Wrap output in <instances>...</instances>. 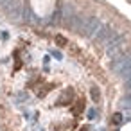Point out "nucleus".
<instances>
[{
    "label": "nucleus",
    "instance_id": "nucleus-1",
    "mask_svg": "<svg viewBox=\"0 0 131 131\" xmlns=\"http://www.w3.org/2000/svg\"><path fill=\"white\" fill-rule=\"evenodd\" d=\"M70 99H72V90L68 88V90H65V92H63V95L59 97V101H61L63 104H68V102H70Z\"/></svg>",
    "mask_w": 131,
    "mask_h": 131
},
{
    "label": "nucleus",
    "instance_id": "nucleus-2",
    "mask_svg": "<svg viewBox=\"0 0 131 131\" xmlns=\"http://www.w3.org/2000/svg\"><path fill=\"white\" fill-rule=\"evenodd\" d=\"M83 110H84V101H83V99H79V101H77V104H75V106L72 108V111H74L75 115H79V113H81Z\"/></svg>",
    "mask_w": 131,
    "mask_h": 131
},
{
    "label": "nucleus",
    "instance_id": "nucleus-3",
    "mask_svg": "<svg viewBox=\"0 0 131 131\" xmlns=\"http://www.w3.org/2000/svg\"><path fill=\"white\" fill-rule=\"evenodd\" d=\"M92 97H93V101H95V102H99V97H101V93H99V90H97L95 86L92 88Z\"/></svg>",
    "mask_w": 131,
    "mask_h": 131
},
{
    "label": "nucleus",
    "instance_id": "nucleus-4",
    "mask_svg": "<svg viewBox=\"0 0 131 131\" xmlns=\"http://www.w3.org/2000/svg\"><path fill=\"white\" fill-rule=\"evenodd\" d=\"M120 120H122V115H120V113H115V115H113V118H111V122H113V124H120Z\"/></svg>",
    "mask_w": 131,
    "mask_h": 131
},
{
    "label": "nucleus",
    "instance_id": "nucleus-5",
    "mask_svg": "<svg viewBox=\"0 0 131 131\" xmlns=\"http://www.w3.org/2000/svg\"><path fill=\"white\" fill-rule=\"evenodd\" d=\"M56 41H58V45H61V47L67 45V40H65L63 36H56Z\"/></svg>",
    "mask_w": 131,
    "mask_h": 131
}]
</instances>
